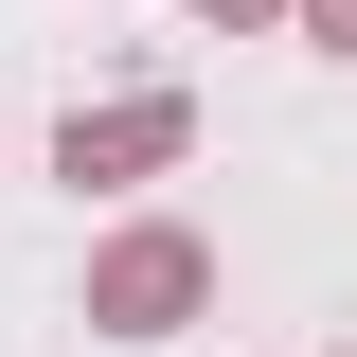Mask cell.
Returning a JSON list of instances; mask_svg holds the SVG:
<instances>
[{
	"label": "cell",
	"instance_id": "cell-2",
	"mask_svg": "<svg viewBox=\"0 0 357 357\" xmlns=\"http://www.w3.org/2000/svg\"><path fill=\"white\" fill-rule=\"evenodd\" d=\"M178 143V107H107V126H72V178H126V161H161Z\"/></svg>",
	"mask_w": 357,
	"mask_h": 357
},
{
	"label": "cell",
	"instance_id": "cell-1",
	"mask_svg": "<svg viewBox=\"0 0 357 357\" xmlns=\"http://www.w3.org/2000/svg\"><path fill=\"white\" fill-rule=\"evenodd\" d=\"M178 304H197V250H126L107 268V321H178Z\"/></svg>",
	"mask_w": 357,
	"mask_h": 357
}]
</instances>
